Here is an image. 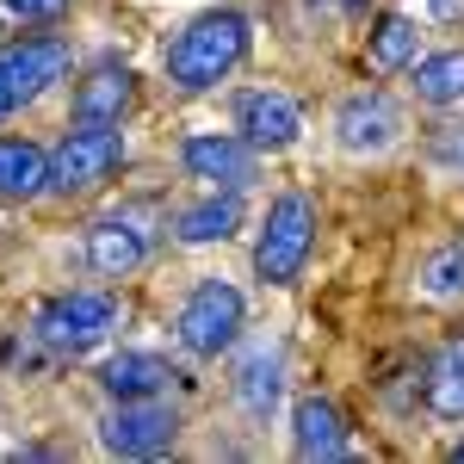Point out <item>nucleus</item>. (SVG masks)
<instances>
[{"label":"nucleus","mask_w":464,"mask_h":464,"mask_svg":"<svg viewBox=\"0 0 464 464\" xmlns=\"http://www.w3.org/2000/svg\"><path fill=\"white\" fill-rule=\"evenodd\" d=\"M242 56H248V19L236 6H217V13H198L168 44V81L179 93H211Z\"/></svg>","instance_id":"nucleus-1"},{"label":"nucleus","mask_w":464,"mask_h":464,"mask_svg":"<svg viewBox=\"0 0 464 464\" xmlns=\"http://www.w3.org/2000/svg\"><path fill=\"white\" fill-rule=\"evenodd\" d=\"M310 242H316V205L304 192H279L266 223H260V242H254L260 285H291L304 273V260H310Z\"/></svg>","instance_id":"nucleus-2"},{"label":"nucleus","mask_w":464,"mask_h":464,"mask_svg":"<svg viewBox=\"0 0 464 464\" xmlns=\"http://www.w3.org/2000/svg\"><path fill=\"white\" fill-rule=\"evenodd\" d=\"M242 316H248V304H242V291L229 285V279H198L192 297L179 304V347L192 359H217L236 347V334H242Z\"/></svg>","instance_id":"nucleus-3"},{"label":"nucleus","mask_w":464,"mask_h":464,"mask_svg":"<svg viewBox=\"0 0 464 464\" xmlns=\"http://www.w3.org/2000/svg\"><path fill=\"white\" fill-rule=\"evenodd\" d=\"M118 328V297L111 291H63L37 310V341L56 353H87Z\"/></svg>","instance_id":"nucleus-4"},{"label":"nucleus","mask_w":464,"mask_h":464,"mask_svg":"<svg viewBox=\"0 0 464 464\" xmlns=\"http://www.w3.org/2000/svg\"><path fill=\"white\" fill-rule=\"evenodd\" d=\"M69 74V44L63 37H19L0 50V118L32 106L37 93H50Z\"/></svg>","instance_id":"nucleus-5"},{"label":"nucleus","mask_w":464,"mask_h":464,"mask_svg":"<svg viewBox=\"0 0 464 464\" xmlns=\"http://www.w3.org/2000/svg\"><path fill=\"white\" fill-rule=\"evenodd\" d=\"M118 168H124V137L118 130H69L50 155V192L81 198V192L106 186Z\"/></svg>","instance_id":"nucleus-6"},{"label":"nucleus","mask_w":464,"mask_h":464,"mask_svg":"<svg viewBox=\"0 0 464 464\" xmlns=\"http://www.w3.org/2000/svg\"><path fill=\"white\" fill-rule=\"evenodd\" d=\"M179 433V415L161 402V396H143V402H118L106 421H100V446L111 459H161Z\"/></svg>","instance_id":"nucleus-7"},{"label":"nucleus","mask_w":464,"mask_h":464,"mask_svg":"<svg viewBox=\"0 0 464 464\" xmlns=\"http://www.w3.org/2000/svg\"><path fill=\"white\" fill-rule=\"evenodd\" d=\"M334 143L347 155H384L402 143V106L378 87H359L334 106Z\"/></svg>","instance_id":"nucleus-8"},{"label":"nucleus","mask_w":464,"mask_h":464,"mask_svg":"<svg viewBox=\"0 0 464 464\" xmlns=\"http://www.w3.org/2000/svg\"><path fill=\"white\" fill-rule=\"evenodd\" d=\"M236 130H242V143L254 155H279V149H291L304 137V111L279 87H254V93L236 100Z\"/></svg>","instance_id":"nucleus-9"},{"label":"nucleus","mask_w":464,"mask_h":464,"mask_svg":"<svg viewBox=\"0 0 464 464\" xmlns=\"http://www.w3.org/2000/svg\"><path fill=\"white\" fill-rule=\"evenodd\" d=\"M130 106H137V74L124 69V63H100L74 87L69 118H74V130H118Z\"/></svg>","instance_id":"nucleus-10"},{"label":"nucleus","mask_w":464,"mask_h":464,"mask_svg":"<svg viewBox=\"0 0 464 464\" xmlns=\"http://www.w3.org/2000/svg\"><path fill=\"white\" fill-rule=\"evenodd\" d=\"M179 161H186V174L205 179V186H229V192H242L254 179V149L242 143V137H217V130H205V137H186V149H179Z\"/></svg>","instance_id":"nucleus-11"},{"label":"nucleus","mask_w":464,"mask_h":464,"mask_svg":"<svg viewBox=\"0 0 464 464\" xmlns=\"http://www.w3.org/2000/svg\"><path fill=\"white\" fill-rule=\"evenodd\" d=\"M87 260H93V273L124 279V273H137L149 260V229H137L130 217H100L87 229Z\"/></svg>","instance_id":"nucleus-12"},{"label":"nucleus","mask_w":464,"mask_h":464,"mask_svg":"<svg viewBox=\"0 0 464 464\" xmlns=\"http://www.w3.org/2000/svg\"><path fill=\"white\" fill-rule=\"evenodd\" d=\"M291 446H297V459H341V452H347V421H341V409H334L328 396H304V402L291 409Z\"/></svg>","instance_id":"nucleus-13"},{"label":"nucleus","mask_w":464,"mask_h":464,"mask_svg":"<svg viewBox=\"0 0 464 464\" xmlns=\"http://www.w3.org/2000/svg\"><path fill=\"white\" fill-rule=\"evenodd\" d=\"M174 378H179V372L168 365V359H155V353H118V359L100 365V391H106L111 402H143V396H161Z\"/></svg>","instance_id":"nucleus-14"},{"label":"nucleus","mask_w":464,"mask_h":464,"mask_svg":"<svg viewBox=\"0 0 464 464\" xmlns=\"http://www.w3.org/2000/svg\"><path fill=\"white\" fill-rule=\"evenodd\" d=\"M279 372H285V353L273 347V341H260L242 353V372H236V402L248 409L254 421H266L273 409H279Z\"/></svg>","instance_id":"nucleus-15"},{"label":"nucleus","mask_w":464,"mask_h":464,"mask_svg":"<svg viewBox=\"0 0 464 464\" xmlns=\"http://www.w3.org/2000/svg\"><path fill=\"white\" fill-rule=\"evenodd\" d=\"M242 229V192H211L205 205H192V211L174 217V236L186 242V248H205V242H229Z\"/></svg>","instance_id":"nucleus-16"},{"label":"nucleus","mask_w":464,"mask_h":464,"mask_svg":"<svg viewBox=\"0 0 464 464\" xmlns=\"http://www.w3.org/2000/svg\"><path fill=\"white\" fill-rule=\"evenodd\" d=\"M428 409L440 421H464V334H452L428 365Z\"/></svg>","instance_id":"nucleus-17"},{"label":"nucleus","mask_w":464,"mask_h":464,"mask_svg":"<svg viewBox=\"0 0 464 464\" xmlns=\"http://www.w3.org/2000/svg\"><path fill=\"white\" fill-rule=\"evenodd\" d=\"M50 186V155L37 143H0V198H37Z\"/></svg>","instance_id":"nucleus-18"},{"label":"nucleus","mask_w":464,"mask_h":464,"mask_svg":"<svg viewBox=\"0 0 464 464\" xmlns=\"http://www.w3.org/2000/svg\"><path fill=\"white\" fill-rule=\"evenodd\" d=\"M415 50H421V32H415L402 13H384L378 32H372V44H365V63L378 74H396V69H415Z\"/></svg>","instance_id":"nucleus-19"},{"label":"nucleus","mask_w":464,"mask_h":464,"mask_svg":"<svg viewBox=\"0 0 464 464\" xmlns=\"http://www.w3.org/2000/svg\"><path fill=\"white\" fill-rule=\"evenodd\" d=\"M415 93L428 106H459L464 100V50H446V56L415 63Z\"/></svg>","instance_id":"nucleus-20"},{"label":"nucleus","mask_w":464,"mask_h":464,"mask_svg":"<svg viewBox=\"0 0 464 464\" xmlns=\"http://www.w3.org/2000/svg\"><path fill=\"white\" fill-rule=\"evenodd\" d=\"M421 291L428 297H464V248H440L421 266Z\"/></svg>","instance_id":"nucleus-21"},{"label":"nucleus","mask_w":464,"mask_h":464,"mask_svg":"<svg viewBox=\"0 0 464 464\" xmlns=\"http://www.w3.org/2000/svg\"><path fill=\"white\" fill-rule=\"evenodd\" d=\"M63 6L69 0H0V19L6 25H50V19H63Z\"/></svg>","instance_id":"nucleus-22"},{"label":"nucleus","mask_w":464,"mask_h":464,"mask_svg":"<svg viewBox=\"0 0 464 464\" xmlns=\"http://www.w3.org/2000/svg\"><path fill=\"white\" fill-rule=\"evenodd\" d=\"M428 13L440 25H464V0H428Z\"/></svg>","instance_id":"nucleus-23"},{"label":"nucleus","mask_w":464,"mask_h":464,"mask_svg":"<svg viewBox=\"0 0 464 464\" xmlns=\"http://www.w3.org/2000/svg\"><path fill=\"white\" fill-rule=\"evenodd\" d=\"M452 464H464V440H459V446H452Z\"/></svg>","instance_id":"nucleus-24"}]
</instances>
